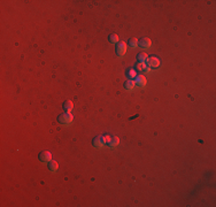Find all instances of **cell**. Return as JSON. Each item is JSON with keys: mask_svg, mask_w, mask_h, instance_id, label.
Returning a JSON list of instances; mask_svg holds the SVG:
<instances>
[{"mask_svg": "<svg viewBox=\"0 0 216 207\" xmlns=\"http://www.w3.org/2000/svg\"><path fill=\"white\" fill-rule=\"evenodd\" d=\"M146 62H147V66H148L149 68H152V69H156V68H159V66H160V60H159L158 57H155V55L148 57Z\"/></svg>", "mask_w": 216, "mask_h": 207, "instance_id": "7a4b0ae2", "label": "cell"}, {"mask_svg": "<svg viewBox=\"0 0 216 207\" xmlns=\"http://www.w3.org/2000/svg\"><path fill=\"white\" fill-rule=\"evenodd\" d=\"M58 168H59V165H58V162H56V161L51 160V161L48 162V169H50L51 172H56V170H58Z\"/></svg>", "mask_w": 216, "mask_h": 207, "instance_id": "5bb4252c", "label": "cell"}, {"mask_svg": "<svg viewBox=\"0 0 216 207\" xmlns=\"http://www.w3.org/2000/svg\"><path fill=\"white\" fill-rule=\"evenodd\" d=\"M118 144H120V139H118V137H115V136L110 137L109 142L107 143V145L109 147H115V146H117Z\"/></svg>", "mask_w": 216, "mask_h": 207, "instance_id": "9c48e42d", "label": "cell"}, {"mask_svg": "<svg viewBox=\"0 0 216 207\" xmlns=\"http://www.w3.org/2000/svg\"><path fill=\"white\" fill-rule=\"evenodd\" d=\"M128 45H129L130 47H137V46H138V40H137V38H130L129 42H128Z\"/></svg>", "mask_w": 216, "mask_h": 207, "instance_id": "2e32d148", "label": "cell"}, {"mask_svg": "<svg viewBox=\"0 0 216 207\" xmlns=\"http://www.w3.org/2000/svg\"><path fill=\"white\" fill-rule=\"evenodd\" d=\"M125 52H126V44H125L124 42H118V43L116 44V47H115V53H116V55L122 57V55L125 54Z\"/></svg>", "mask_w": 216, "mask_h": 207, "instance_id": "3957f363", "label": "cell"}, {"mask_svg": "<svg viewBox=\"0 0 216 207\" xmlns=\"http://www.w3.org/2000/svg\"><path fill=\"white\" fill-rule=\"evenodd\" d=\"M137 71H145V73H147V71H149V67L148 66H146L145 63H140V62H138L137 65H136V68H134Z\"/></svg>", "mask_w": 216, "mask_h": 207, "instance_id": "ba28073f", "label": "cell"}, {"mask_svg": "<svg viewBox=\"0 0 216 207\" xmlns=\"http://www.w3.org/2000/svg\"><path fill=\"white\" fill-rule=\"evenodd\" d=\"M63 109L67 112V113H69V112H71L73 109H74V103H71L70 100H67V101H65V103H63Z\"/></svg>", "mask_w": 216, "mask_h": 207, "instance_id": "8fae6325", "label": "cell"}, {"mask_svg": "<svg viewBox=\"0 0 216 207\" xmlns=\"http://www.w3.org/2000/svg\"><path fill=\"white\" fill-rule=\"evenodd\" d=\"M120 38H118V36L116 35V33H110L109 36H108V40H109V43H111V44H117L120 40H118Z\"/></svg>", "mask_w": 216, "mask_h": 207, "instance_id": "9a60e30c", "label": "cell"}, {"mask_svg": "<svg viewBox=\"0 0 216 207\" xmlns=\"http://www.w3.org/2000/svg\"><path fill=\"white\" fill-rule=\"evenodd\" d=\"M146 83H147V81H146V77L144 75H137V77H136V85L144 86V85H146Z\"/></svg>", "mask_w": 216, "mask_h": 207, "instance_id": "52a82bcc", "label": "cell"}, {"mask_svg": "<svg viewBox=\"0 0 216 207\" xmlns=\"http://www.w3.org/2000/svg\"><path fill=\"white\" fill-rule=\"evenodd\" d=\"M138 45H139L140 47H143V48H149L151 45H152V42H151L149 38L144 37V38H141V39L138 42Z\"/></svg>", "mask_w": 216, "mask_h": 207, "instance_id": "8992f818", "label": "cell"}, {"mask_svg": "<svg viewBox=\"0 0 216 207\" xmlns=\"http://www.w3.org/2000/svg\"><path fill=\"white\" fill-rule=\"evenodd\" d=\"M38 159L41 162H50L52 160V154L48 151H41L39 153V155H38Z\"/></svg>", "mask_w": 216, "mask_h": 207, "instance_id": "5b68a950", "label": "cell"}, {"mask_svg": "<svg viewBox=\"0 0 216 207\" xmlns=\"http://www.w3.org/2000/svg\"><path fill=\"white\" fill-rule=\"evenodd\" d=\"M74 120V116L70 113H62L58 116V122L60 124H70Z\"/></svg>", "mask_w": 216, "mask_h": 207, "instance_id": "6da1fadb", "label": "cell"}, {"mask_svg": "<svg viewBox=\"0 0 216 207\" xmlns=\"http://www.w3.org/2000/svg\"><path fill=\"white\" fill-rule=\"evenodd\" d=\"M134 85H136V83L132 80H128V81L124 82V89L125 90H132L134 88Z\"/></svg>", "mask_w": 216, "mask_h": 207, "instance_id": "4fadbf2b", "label": "cell"}, {"mask_svg": "<svg viewBox=\"0 0 216 207\" xmlns=\"http://www.w3.org/2000/svg\"><path fill=\"white\" fill-rule=\"evenodd\" d=\"M137 70L134 69V68H130V69H128L126 70V76L130 78V80H132V78H136L137 77Z\"/></svg>", "mask_w": 216, "mask_h": 207, "instance_id": "7c38bea8", "label": "cell"}, {"mask_svg": "<svg viewBox=\"0 0 216 207\" xmlns=\"http://www.w3.org/2000/svg\"><path fill=\"white\" fill-rule=\"evenodd\" d=\"M92 144H93V146L94 147H97V148H99V147H103L105 144H106V139H105V136H101V135H99V136H96L94 138H93V140H92Z\"/></svg>", "mask_w": 216, "mask_h": 207, "instance_id": "277c9868", "label": "cell"}, {"mask_svg": "<svg viewBox=\"0 0 216 207\" xmlns=\"http://www.w3.org/2000/svg\"><path fill=\"white\" fill-rule=\"evenodd\" d=\"M147 58H148V55H147L145 52H139L138 55H137V60H138V62H140V63H145V62L147 61Z\"/></svg>", "mask_w": 216, "mask_h": 207, "instance_id": "30bf717a", "label": "cell"}]
</instances>
